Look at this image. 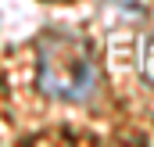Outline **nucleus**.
I'll use <instances>...</instances> for the list:
<instances>
[{
	"instance_id": "f257e3e1",
	"label": "nucleus",
	"mask_w": 154,
	"mask_h": 147,
	"mask_svg": "<svg viewBox=\"0 0 154 147\" xmlns=\"http://www.w3.org/2000/svg\"><path fill=\"white\" fill-rule=\"evenodd\" d=\"M39 50V90L54 101L82 104L97 93L100 68L93 47L68 29H47L36 43Z\"/></svg>"
},
{
	"instance_id": "f03ea898",
	"label": "nucleus",
	"mask_w": 154,
	"mask_h": 147,
	"mask_svg": "<svg viewBox=\"0 0 154 147\" xmlns=\"http://www.w3.org/2000/svg\"><path fill=\"white\" fill-rule=\"evenodd\" d=\"M143 75H147V83H154V39L147 43V54H143Z\"/></svg>"
}]
</instances>
